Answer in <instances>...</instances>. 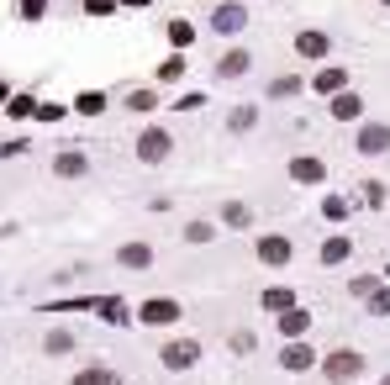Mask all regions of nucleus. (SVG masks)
I'll return each instance as SVG.
<instances>
[{
    "label": "nucleus",
    "instance_id": "f257e3e1",
    "mask_svg": "<svg viewBox=\"0 0 390 385\" xmlns=\"http://www.w3.org/2000/svg\"><path fill=\"white\" fill-rule=\"evenodd\" d=\"M359 364H364V359H359L354 349H338V354H327V375H332V380H354V375H359Z\"/></svg>",
    "mask_w": 390,
    "mask_h": 385
},
{
    "label": "nucleus",
    "instance_id": "f03ea898",
    "mask_svg": "<svg viewBox=\"0 0 390 385\" xmlns=\"http://www.w3.org/2000/svg\"><path fill=\"white\" fill-rule=\"evenodd\" d=\"M195 359H200L195 343H169V349H164V364H169V369H190Z\"/></svg>",
    "mask_w": 390,
    "mask_h": 385
},
{
    "label": "nucleus",
    "instance_id": "7ed1b4c3",
    "mask_svg": "<svg viewBox=\"0 0 390 385\" xmlns=\"http://www.w3.org/2000/svg\"><path fill=\"white\" fill-rule=\"evenodd\" d=\"M138 148H143L148 164H158V158L169 153V138H164V132H143V143H138Z\"/></svg>",
    "mask_w": 390,
    "mask_h": 385
},
{
    "label": "nucleus",
    "instance_id": "20e7f679",
    "mask_svg": "<svg viewBox=\"0 0 390 385\" xmlns=\"http://www.w3.org/2000/svg\"><path fill=\"white\" fill-rule=\"evenodd\" d=\"M174 317H180L174 301H148V307H143V322H174Z\"/></svg>",
    "mask_w": 390,
    "mask_h": 385
},
{
    "label": "nucleus",
    "instance_id": "39448f33",
    "mask_svg": "<svg viewBox=\"0 0 390 385\" xmlns=\"http://www.w3.org/2000/svg\"><path fill=\"white\" fill-rule=\"evenodd\" d=\"M385 143H390V132H385V127H364V132H359V148H364V153H380Z\"/></svg>",
    "mask_w": 390,
    "mask_h": 385
},
{
    "label": "nucleus",
    "instance_id": "423d86ee",
    "mask_svg": "<svg viewBox=\"0 0 390 385\" xmlns=\"http://www.w3.org/2000/svg\"><path fill=\"white\" fill-rule=\"evenodd\" d=\"M259 254H264V264H279V259H290V243H285V237H264Z\"/></svg>",
    "mask_w": 390,
    "mask_h": 385
},
{
    "label": "nucleus",
    "instance_id": "0eeeda50",
    "mask_svg": "<svg viewBox=\"0 0 390 385\" xmlns=\"http://www.w3.org/2000/svg\"><path fill=\"white\" fill-rule=\"evenodd\" d=\"M237 21H243V11H237V6H222L217 11V32H237Z\"/></svg>",
    "mask_w": 390,
    "mask_h": 385
},
{
    "label": "nucleus",
    "instance_id": "6e6552de",
    "mask_svg": "<svg viewBox=\"0 0 390 385\" xmlns=\"http://www.w3.org/2000/svg\"><path fill=\"white\" fill-rule=\"evenodd\" d=\"M248 69V53H227L222 58V74H243Z\"/></svg>",
    "mask_w": 390,
    "mask_h": 385
},
{
    "label": "nucleus",
    "instance_id": "1a4fd4ad",
    "mask_svg": "<svg viewBox=\"0 0 390 385\" xmlns=\"http://www.w3.org/2000/svg\"><path fill=\"white\" fill-rule=\"evenodd\" d=\"M279 333H290V338H295V333H306V312H290L285 322H279Z\"/></svg>",
    "mask_w": 390,
    "mask_h": 385
},
{
    "label": "nucleus",
    "instance_id": "9d476101",
    "mask_svg": "<svg viewBox=\"0 0 390 385\" xmlns=\"http://www.w3.org/2000/svg\"><path fill=\"white\" fill-rule=\"evenodd\" d=\"M74 385H116V375H106V369H90V375H79Z\"/></svg>",
    "mask_w": 390,
    "mask_h": 385
},
{
    "label": "nucleus",
    "instance_id": "9b49d317",
    "mask_svg": "<svg viewBox=\"0 0 390 385\" xmlns=\"http://www.w3.org/2000/svg\"><path fill=\"white\" fill-rule=\"evenodd\" d=\"M185 237H190V243H206V237H211V222H190V227H185Z\"/></svg>",
    "mask_w": 390,
    "mask_h": 385
},
{
    "label": "nucleus",
    "instance_id": "f8f14e48",
    "mask_svg": "<svg viewBox=\"0 0 390 385\" xmlns=\"http://www.w3.org/2000/svg\"><path fill=\"white\" fill-rule=\"evenodd\" d=\"M332 116H343V122H348V116H359V101H354V96H343L338 106H332Z\"/></svg>",
    "mask_w": 390,
    "mask_h": 385
},
{
    "label": "nucleus",
    "instance_id": "ddd939ff",
    "mask_svg": "<svg viewBox=\"0 0 390 385\" xmlns=\"http://www.w3.org/2000/svg\"><path fill=\"white\" fill-rule=\"evenodd\" d=\"M306 364H312V354H306V349H290L285 354V369H306Z\"/></svg>",
    "mask_w": 390,
    "mask_h": 385
},
{
    "label": "nucleus",
    "instance_id": "4468645a",
    "mask_svg": "<svg viewBox=\"0 0 390 385\" xmlns=\"http://www.w3.org/2000/svg\"><path fill=\"white\" fill-rule=\"evenodd\" d=\"M295 175H301V180H317L322 164H317V158H301V164H295Z\"/></svg>",
    "mask_w": 390,
    "mask_h": 385
},
{
    "label": "nucleus",
    "instance_id": "2eb2a0df",
    "mask_svg": "<svg viewBox=\"0 0 390 385\" xmlns=\"http://www.w3.org/2000/svg\"><path fill=\"white\" fill-rule=\"evenodd\" d=\"M343 85V74L338 69H327V74H317V90H338Z\"/></svg>",
    "mask_w": 390,
    "mask_h": 385
},
{
    "label": "nucleus",
    "instance_id": "dca6fc26",
    "mask_svg": "<svg viewBox=\"0 0 390 385\" xmlns=\"http://www.w3.org/2000/svg\"><path fill=\"white\" fill-rule=\"evenodd\" d=\"M322 48H327V43H322L317 32H306V37H301V53H322Z\"/></svg>",
    "mask_w": 390,
    "mask_h": 385
},
{
    "label": "nucleus",
    "instance_id": "f3484780",
    "mask_svg": "<svg viewBox=\"0 0 390 385\" xmlns=\"http://www.w3.org/2000/svg\"><path fill=\"white\" fill-rule=\"evenodd\" d=\"M385 385H390V380H385Z\"/></svg>",
    "mask_w": 390,
    "mask_h": 385
}]
</instances>
